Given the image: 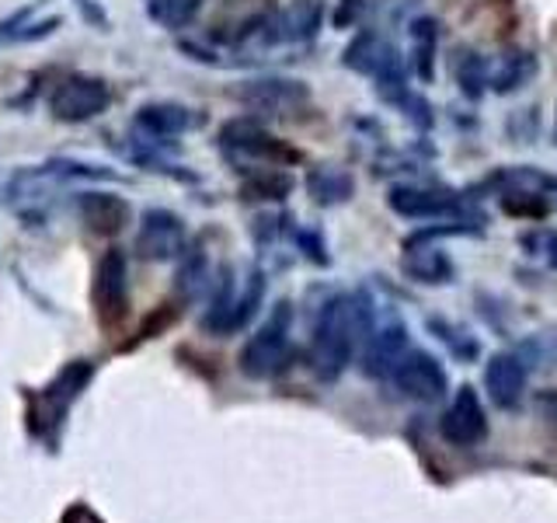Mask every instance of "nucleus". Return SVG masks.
I'll list each match as a JSON object with an SVG mask.
<instances>
[{"label": "nucleus", "mask_w": 557, "mask_h": 523, "mask_svg": "<svg viewBox=\"0 0 557 523\" xmlns=\"http://www.w3.org/2000/svg\"><path fill=\"white\" fill-rule=\"evenodd\" d=\"M373 328V304L362 293H338L321 307L310 339V370L318 380L335 384L352 366L356 349Z\"/></svg>", "instance_id": "f257e3e1"}, {"label": "nucleus", "mask_w": 557, "mask_h": 523, "mask_svg": "<svg viewBox=\"0 0 557 523\" xmlns=\"http://www.w3.org/2000/svg\"><path fill=\"white\" fill-rule=\"evenodd\" d=\"M91 377H95V363L74 360V363H66L42 391H35L28 398V433L35 436V440L57 443V433L66 423L70 405L81 398V391L91 384Z\"/></svg>", "instance_id": "f03ea898"}, {"label": "nucleus", "mask_w": 557, "mask_h": 523, "mask_svg": "<svg viewBox=\"0 0 557 523\" xmlns=\"http://www.w3.org/2000/svg\"><path fill=\"white\" fill-rule=\"evenodd\" d=\"M261 296H265L261 269H251L244 279H234L231 269H223L213 279V290H209V311L202 318V328L213 331V336H234L258 314Z\"/></svg>", "instance_id": "7ed1b4c3"}, {"label": "nucleus", "mask_w": 557, "mask_h": 523, "mask_svg": "<svg viewBox=\"0 0 557 523\" xmlns=\"http://www.w3.org/2000/svg\"><path fill=\"white\" fill-rule=\"evenodd\" d=\"M289 331H293V307L286 301H278L265 318V325L244 342L240 356H237L240 374L251 380H272L283 374L293 356Z\"/></svg>", "instance_id": "20e7f679"}, {"label": "nucleus", "mask_w": 557, "mask_h": 523, "mask_svg": "<svg viewBox=\"0 0 557 523\" xmlns=\"http://www.w3.org/2000/svg\"><path fill=\"white\" fill-rule=\"evenodd\" d=\"M91 307L104 331H119L129 318V269L126 255L119 248H109L98 258L91 279Z\"/></svg>", "instance_id": "39448f33"}, {"label": "nucleus", "mask_w": 557, "mask_h": 523, "mask_svg": "<svg viewBox=\"0 0 557 523\" xmlns=\"http://www.w3.org/2000/svg\"><path fill=\"white\" fill-rule=\"evenodd\" d=\"M342 63L362 77H373L376 95H387V92H394V87H405V60H400V52L376 32H359L356 39L345 46Z\"/></svg>", "instance_id": "423d86ee"}, {"label": "nucleus", "mask_w": 557, "mask_h": 523, "mask_svg": "<svg viewBox=\"0 0 557 523\" xmlns=\"http://www.w3.org/2000/svg\"><path fill=\"white\" fill-rule=\"evenodd\" d=\"M220 144L237 157H248V161L269 165V168H283V165L300 161V150H293L286 139L269 133L258 119H231L220 130Z\"/></svg>", "instance_id": "0eeeda50"}, {"label": "nucleus", "mask_w": 557, "mask_h": 523, "mask_svg": "<svg viewBox=\"0 0 557 523\" xmlns=\"http://www.w3.org/2000/svg\"><path fill=\"white\" fill-rule=\"evenodd\" d=\"M112 105V92L101 77L70 74L49 92V112L60 122H91Z\"/></svg>", "instance_id": "6e6552de"}, {"label": "nucleus", "mask_w": 557, "mask_h": 523, "mask_svg": "<svg viewBox=\"0 0 557 523\" xmlns=\"http://www.w3.org/2000/svg\"><path fill=\"white\" fill-rule=\"evenodd\" d=\"M400 398L418 401V405H440L449 394V374L446 366L435 360L425 349H408V356L397 363L391 377Z\"/></svg>", "instance_id": "1a4fd4ad"}, {"label": "nucleus", "mask_w": 557, "mask_h": 523, "mask_svg": "<svg viewBox=\"0 0 557 523\" xmlns=\"http://www.w3.org/2000/svg\"><path fill=\"white\" fill-rule=\"evenodd\" d=\"M440 436L449 447H481L487 440V412L470 384L453 394L446 412L440 415Z\"/></svg>", "instance_id": "9d476101"}, {"label": "nucleus", "mask_w": 557, "mask_h": 523, "mask_svg": "<svg viewBox=\"0 0 557 523\" xmlns=\"http://www.w3.org/2000/svg\"><path fill=\"white\" fill-rule=\"evenodd\" d=\"M237 98L248 105L255 115H293L310 101V92L304 81H286V77H261L248 81L237 92Z\"/></svg>", "instance_id": "9b49d317"}, {"label": "nucleus", "mask_w": 557, "mask_h": 523, "mask_svg": "<svg viewBox=\"0 0 557 523\" xmlns=\"http://www.w3.org/2000/svg\"><path fill=\"white\" fill-rule=\"evenodd\" d=\"M408 328L400 321H387V325H373L370 336L362 342V374L370 380H391L397 363L408 356Z\"/></svg>", "instance_id": "f8f14e48"}, {"label": "nucleus", "mask_w": 557, "mask_h": 523, "mask_svg": "<svg viewBox=\"0 0 557 523\" xmlns=\"http://www.w3.org/2000/svg\"><path fill=\"white\" fill-rule=\"evenodd\" d=\"M136 252L147 262H171L185 252V220L171 209H150L139 220Z\"/></svg>", "instance_id": "ddd939ff"}, {"label": "nucleus", "mask_w": 557, "mask_h": 523, "mask_svg": "<svg viewBox=\"0 0 557 523\" xmlns=\"http://www.w3.org/2000/svg\"><path fill=\"white\" fill-rule=\"evenodd\" d=\"M387 203L394 214L405 220H435V217L463 214L460 196H453L446 188H425V185H394Z\"/></svg>", "instance_id": "4468645a"}, {"label": "nucleus", "mask_w": 557, "mask_h": 523, "mask_svg": "<svg viewBox=\"0 0 557 523\" xmlns=\"http://www.w3.org/2000/svg\"><path fill=\"white\" fill-rule=\"evenodd\" d=\"M484 388L495 409H519L522 394H527V363L519 360V353H495L484 363Z\"/></svg>", "instance_id": "2eb2a0df"}, {"label": "nucleus", "mask_w": 557, "mask_h": 523, "mask_svg": "<svg viewBox=\"0 0 557 523\" xmlns=\"http://www.w3.org/2000/svg\"><path fill=\"white\" fill-rule=\"evenodd\" d=\"M321 22H324L321 0H289V4L269 22V42L304 46L321 32Z\"/></svg>", "instance_id": "dca6fc26"}, {"label": "nucleus", "mask_w": 557, "mask_h": 523, "mask_svg": "<svg viewBox=\"0 0 557 523\" xmlns=\"http://www.w3.org/2000/svg\"><path fill=\"white\" fill-rule=\"evenodd\" d=\"M8 199L17 217H25L28 223H39L46 217L49 199H52V174L46 168L17 171L8 185Z\"/></svg>", "instance_id": "f3484780"}, {"label": "nucleus", "mask_w": 557, "mask_h": 523, "mask_svg": "<svg viewBox=\"0 0 557 523\" xmlns=\"http://www.w3.org/2000/svg\"><path fill=\"white\" fill-rule=\"evenodd\" d=\"M77 209L84 227L98 238H115L129 223V203L115 192H84Z\"/></svg>", "instance_id": "a211bd4d"}, {"label": "nucleus", "mask_w": 557, "mask_h": 523, "mask_svg": "<svg viewBox=\"0 0 557 523\" xmlns=\"http://www.w3.org/2000/svg\"><path fill=\"white\" fill-rule=\"evenodd\" d=\"M405 272L414 279V283L425 287H443L453 279V258L435 248L432 241H418V238H405Z\"/></svg>", "instance_id": "6ab92c4d"}, {"label": "nucleus", "mask_w": 557, "mask_h": 523, "mask_svg": "<svg viewBox=\"0 0 557 523\" xmlns=\"http://www.w3.org/2000/svg\"><path fill=\"white\" fill-rule=\"evenodd\" d=\"M136 126L147 130L157 139H171V136H182L191 126V115L185 105H171V101H153L144 105L136 115Z\"/></svg>", "instance_id": "aec40b11"}, {"label": "nucleus", "mask_w": 557, "mask_h": 523, "mask_svg": "<svg viewBox=\"0 0 557 523\" xmlns=\"http://www.w3.org/2000/svg\"><path fill=\"white\" fill-rule=\"evenodd\" d=\"M435 49H440V25L432 17H418L411 25V66L422 84L435 81Z\"/></svg>", "instance_id": "412c9836"}, {"label": "nucleus", "mask_w": 557, "mask_h": 523, "mask_svg": "<svg viewBox=\"0 0 557 523\" xmlns=\"http://www.w3.org/2000/svg\"><path fill=\"white\" fill-rule=\"evenodd\" d=\"M533 74H536V57L519 49V52H509V57H502L495 63V70L487 74V87H492L495 95H509V92H516V87L530 84Z\"/></svg>", "instance_id": "4be33fe9"}, {"label": "nucleus", "mask_w": 557, "mask_h": 523, "mask_svg": "<svg viewBox=\"0 0 557 523\" xmlns=\"http://www.w3.org/2000/svg\"><path fill=\"white\" fill-rule=\"evenodd\" d=\"M307 188H310L313 203L335 206V203L352 199L356 182H352V174L342 171V168H313L310 179H307Z\"/></svg>", "instance_id": "5701e85b"}, {"label": "nucleus", "mask_w": 557, "mask_h": 523, "mask_svg": "<svg viewBox=\"0 0 557 523\" xmlns=\"http://www.w3.org/2000/svg\"><path fill=\"white\" fill-rule=\"evenodd\" d=\"M202 8V0H147V14L161 28H185L196 22V14Z\"/></svg>", "instance_id": "b1692460"}, {"label": "nucleus", "mask_w": 557, "mask_h": 523, "mask_svg": "<svg viewBox=\"0 0 557 523\" xmlns=\"http://www.w3.org/2000/svg\"><path fill=\"white\" fill-rule=\"evenodd\" d=\"M487 74H492V66L484 63V57H478L474 49H463L460 60H457V84L467 98H481L487 92Z\"/></svg>", "instance_id": "393cba45"}, {"label": "nucleus", "mask_w": 557, "mask_h": 523, "mask_svg": "<svg viewBox=\"0 0 557 523\" xmlns=\"http://www.w3.org/2000/svg\"><path fill=\"white\" fill-rule=\"evenodd\" d=\"M429 328L435 331V336H440V342H443L457 360L467 363V360H478V356H481L478 339L470 336V331H463L460 325H449L446 318H429Z\"/></svg>", "instance_id": "a878e982"}, {"label": "nucleus", "mask_w": 557, "mask_h": 523, "mask_svg": "<svg viewBox=\"0 0 557 523\" xmlns=\"http://www.w3.org/2000/svg\"><path fill=\"white\" fill-rule=\"evenodd\" d=\"M289 188H293L289 174L275 171V168L255 174V179H251L248 185H244V192H248V199H283Z\"/></svg>", "instance_id": "bb28decb"}, {"label": "nucleus", "mask_w": 557, "mask_h": 523, "mask_svg": "<svg viewBox=\"0 0 557 523\" xmlns=\"http://www.w3.org/2000/svg\"><path fill=\"white\" fill-rule=\"evenodd\" d=\"M370 8V0H342V8L335 14V25L338 28H348V25H359V17Z\"/></svg>", "instance_id": "cd10ccee"}, {"label": "nucleus", "mask_w": 557, "mask_h": 523, "mask_svg": "<svg viewBox=\"0 0 557 523\" xmlns=\"http://www.w3.org/2000/svg\"><path fill=\"white\" fill-rule=\"evenodd\" d=\"M60 523H104V520L87 502H74V506H66V510H63Z\"/></svg>", "instance_id": "c85d7f7f"}, {"label": "nucleus", "mask_w": 557, "mask_h": 523, "mask_svg": "<svg viewBox=\"0 0 557 523\" xmlns=\"http://www.w3.org/2000/svg\"><path fill=\"white\" fill-rule=\"evenodd\" d=\"M530 244H540V255H544V262L550 269H557V231H544L530 238Z\"/></svg>", "instance_id": "c756f323"}, {"label": "nucleus", "mask_w": 557, "mask_h": 523, "mask_svg": "<svg viewBox=\"0 0 557 523\" xmlns=\"http://www.w3.org/2000/svg\"><path fill=\"white\" fill-rule=\"evenodd\" d=\"M554 139H557V115H554Z\"/></svg>", "instance_id": "7c9ffc66"}]
</instances>
